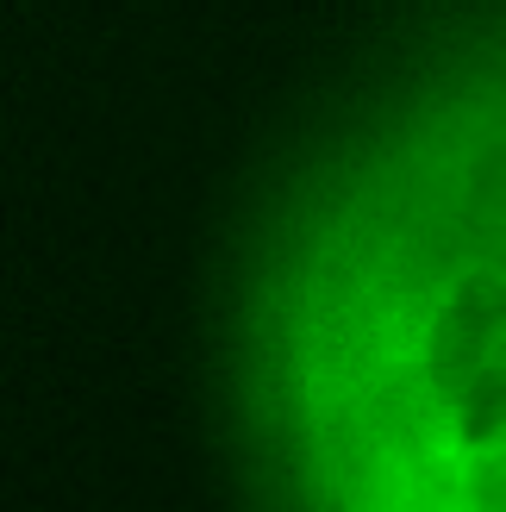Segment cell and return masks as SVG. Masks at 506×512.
<instances>
[{
    "instance_id": "6da1fadb",
    "label": "cell",
    "mask_w": 506,
    "mask_h": 512,
    "mask_svg": "<svg viewBox=\"0 0 506 512\" xmlns=\"http://www.w3.org/2000/svg\"><path fill=\"white\" fill-rule=\"evenodd\" d=\"M288 512H506V19L294 188L244 300Z\"/></svg>"
}]
</instances>
